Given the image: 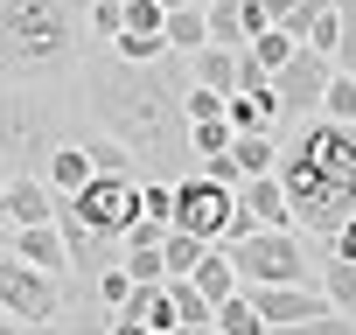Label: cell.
<instances>
[{"instance_id":"16","label":"cell","mask_w":356,"mask_h":335,"mask_svg":"<svg viewBox=\"0 0 356 335\" xmlns=\"http://www.w3.org/2000/svg\"><path fill=\"white\" fill-rule=\"evenodd\" d=\"M189 279H196L210 300H231V293H238V265H231V252H224V245H210V252L189 265Z\"/></svg>"},{"instance_id":"14","label":"cell","mask_w":356,"mask_h":335,"mask_svg":"<svg viewBox=\"0 0 356 335\" xmlns=\"http://www.w3.org/2000/svg\"><path fill=\"white\" fill-rule=\"evenodd\" d=\"M168 293H175V314H182V328H217V300H210L189 272H168Z\"/></svg>"},{"instance_id":"12","label":"cell","mask_w":356,"mask_h":335,"mask_svg":"<svg viewBox=\"0 0 356 335\" xmlns=\"http://www.w3.org/2000/svg\"><path fill=\"white\" fill-rule=\"evenodd\" d=\"M42 182H49L56 196H77V189L91 182V154H84V140H56V147H49V161H42Z\"/></svg>"},{"instance_id":"1","label":"cell","mask_w":356,"mask_h":335,"mask_svg":"<svg viewBox=\"0 0 356 335\" xmlns=\"http://www.w3.org/2000/svg\"><path fill=\"white\" fill-rule=\"evenodd\" d=\"M84 77V105L91 119L133 147V161L147 168V175H168V182H182L189 168H196V147H189V56L182 49H168L154 63H126L112 42L105 49H84L77 63Z\"/></svg>"},{"instance_id":"22","label":"cell","mask_w":356,"mask_h":335,"mask_svg":"<svg viewBox=\"0 0 356 335\" xmlns=\"http://www.w3.org/2000/svg\"><path fill=\"white\" fill-rule=\"evenodd\" d=\"M217 335H266V328H259V314H252V293L217 300Z\"/></svg>"},{"instance_id":"26","label":"cell","mask_w":356,"mask_h":335,"mask_svg":"<svg viewBox=\"0 0 356 335\" xmlns=\"http://www.w3.org/2000/svg\"><path fill=\"white\" fill-rule=\"evenodd\" d=\"M84 28H91L98 42H112V35H119V8H112V0H91V15H84Z\"/></svg>"},{"instance_id":"11","label":"cell","mask_w":356,"mask_h":335,"mask_svg":"<svg viewBox=\"0 0 356 335\" xmlns=\"http://www.w3.org/2000/svg\"><path fill=\"white\" fill-rule=\"evenodd\" d=\"M15 252H22L29 265H42V272H63V279H70V245H63L56 217H49V224H15Z\"/></svg>"},{"instance_id":"23","label":"cell","mask_w":356,"mask_h":335,"mask_svg":"<svg viewBox=\"0 0 356 335\" xmlns=\"http://www.w3.org/2000/svg\"><path fill=\"white\" fill-rule=\"evenodd\" d=\"M293 42H300V35H286V28L273 22V28H259V35H252V56H259L266 70H280V63L293 56Z\"/></svg>"},{"instance_id":"29","label":"cell","mask_w":356,"mask_h":335,"mask_svg":"<svg viewBox=\"0 0 356 335\" xmlns=\"http://www.w3.org/2000/svg\"><path fill=\"white\" fill-rule=\"evenodd\" d=\"M161 8H196V0H161Z\"/></svg>"},{"instance_id":"31","label":"cell","mask_w":356,"mask_h":335,"mask_svg":"<svg viewBox=\"0 0 356 335\" xmlns=\"http://www.w3.org/2000/svg\"><path fill=\"white\" fill-rule=\"evenodd\" d=\"M0 321H8V314H0Z\"/></svg>"},{"instance_id":"2","label":"cell","mask_w":356,"mask_h":335,"mask_svg":"<svg viewBox=\"0 0 356 335\" xmlns=\"http://www.w3.org/2000/svg\"><path fill=\"white\" fill-rule=\"evenodd\" d=\"M273 175L293 203V224L307 238H328L356 210V119H328V112L293 119V133L280 140Z\"/></svg>"},{"instance_id":"7","label":"cell","mask_w":356,"mask_h":335,"mask_svg":"<svg viewBox=\"0 0 356 335\" xmlns=\"http://www.w3.org/2000/svg\"><path fill=\"white\" fill-rule=\"evenodd\" d=\"M231 210H238V189L231 182H217V175H203V168H189L182 182H175V224L182 231H196V238H231Z\"/></svg>"},{"instance_id":"21","label":"cell","mask_w":356,"mask_h":335,"mask_svg":"<svg viewBox=\"0 0 356 335\" xmlns=\"http://www.w3.org/2000/svg\"><path fill=\"white\" fill-rule=\"evenodd\" d=\"M203 15H210V42H231V49L252 42V35H245V15H238V0H203Z\"/></svg>"},{"instance_id":"30","label":"cell","mask_w":356,"mask_h":335,"mask_svg":"<svg viewBox=\"0 0 356 335\" xmlns=\"http://www.w3.org/2000/svg\"><path fill=\"white\" fill-rule=\"evenodd\" d=\"M112 8H126V0H112Z\"/></svg>"},{"instance_id":"24","label":"cell","mask_w":356,"mask_h":335,"mask_svg":"<svg viewBox=\"0 0 356 335\" xmlns=\"http://www.w3.org/2000/svg\"><path fill=\"white\" fill-rule=\"evenodd\" d=\"M335 15H342V28H335V70L356 77V0H335Z\"/></svg>"},{"instance_id":"4","label":"cell","mask_w":356,"mask_h":335,"mask_svg":"<svg viewBox=\"0 0 356 335\" xmlns=\"http://www.w3.org/2000/svg\"><path fill=\"white\" fill-rule=\"evenodd\" d=\"M63 84H15L0 77V175H42L49 147L63 140Z\"/></svg>"},{"instance_id":"5","label":"cell","mask_w":356,"mask_h":335,"mask_svg":"<svg viewBox=\"0 0 356 335\" xmlns=\"http://www.w3.org/2000/svg\"><path fill=\"white\" fill-rule=\"evenodd\" d=\"M238 265L245 286H280V279H321L314 252H307V231L300 224H259L245 238H217Z\"/></svg>"},{"instance_id":"6","label":"cell","mask_w":356,"mask_h":335,"mask_svg":"<svg viewBox=\"0 0 356 335\" xmlns=\"http://www.w3.org/2000/svg\"><path fill=\"white\" fill-rule=\"evenodd\" d=\"M0 314H8L15 328L63 321V272H42L22 252H0Z\"/></svg>"},{"instance_id":"9","label":"cell","mask_w":356,"mask_h":335,"mask_svg":"<svg viewBox=\"0 0 356 335\" xmlns=\"http://www.w3.org/2000/svg\"><path fill=\"white\" fill-rule=\"evenodd\" d=\"M119 328L182 335V314H175V293H168V279H133V293H126V307H119Z\"/></svg>"},{"instance_id":"3","label":"cell","mask_w":356,"mask_h":335,"mask_svg":"<svg viewBox=\"0 0 356 335\" xmlns=\"http://www.w3.org/2000/svg\"><path fill=\"white\" fill-rule=\"evenodd\" d=\"M91 0H0V77L15 84H70L91 49Z\"/></svg>"},{"instance_id":"27","label":"cell","mask_w":356,"mask_h":335,"mask_svg":"<svg viewBox=\"0 0 356 335\" xmlns=\"http://www.w3.org/2000/svg\"><path fill=\"white\" fill-rule=\"evenodd\" d=\"M231 91H210V84H189V119H217Z\"/></svg>"},{"instance_id":"25","label":"cell","mask_w":356,"mask_h":335,"mask_svg":"<svg viewBox=\"0 0 356 335\" xmlns=\"http://www.w3.org/2000/svg\"><path fill=\"white\" fill-rule=\"evenodd\" d=\"M321 112H328V119H356V77H349V70H335V77H328Z\"/></svg>"},{"instance_id":"17","label":"cell","mask_w":356,"mask_h":335,"mask_svg":"<svg viewBox=\"0 0 356 335\" xmlns=\"http://www.w3.org/2000/svg\"><path fill=\"white\" fill-rule=\"evenodd\" d=\"M321 293L335 300L342 328H356V259H321Z\"/></svg>"},{"instance_id":"8","label":"cell","mask_w":356,"mask_h":335,"mask_svg":"<svg viewBox=\"0 0 356 335\" xmlns=\"http://www.w3.org/2000/svg\"><path fill=\"white\" fill-rule=\"evenodd\" d=\"M328 77H335V56H328V49H314V42H293V56L273 70V98H280V112H286V119L321 112Z\"/></svg>"},{"instance_id":"18","label":"cell","mask_w":356,"mask_h":335,"mask_svg":"<svg viewBox=\"0 0 356 335\" xmlns=\"http://www.w3.org/2000/svg\"><path fill=\"white\" fill-rule=\"evenodd\" d=\"M161 35H168V49H203L210 42V15H203V0H196V8H168V22H161Z\"/></svg>"},{"instance_id":"20","label":"cell","mask_w":356,"mask_h":335,"mask_svg":"<svg viewBox=\"0 0 356 335\" xmlns=\"http://www.w3.org/2000/svg\"><path fill=\"white\" fill-rule=\"evenodd\" d=\"M238 140V126H231V112H217V119H189V147H196V161H210V154H224Z\"/></svg>"},{"instance_id":"10","label":"cell","mask_w":356,"mask_h":335,"mask_svg":"<svg viewBox=\"0 0 356 335\" xmlns=\"http://www.w3.org/2000/svg\"><path fill=\"white\" fill-rule=\"evenodd\" d=\"M224 112H231V126H238V133H280V126H293V119L280 112L273 84H252V91H231V98H224Z\"/></svg>"},{"instance_id":"13","label":"cell","mask_w":356,"mask_h":335,"mask_svg":"<svg viewBox=\"0 0 356 335\" xmlns=\"http://www.w3.org/2000/svg\"><path fill=\"white\" fill-rule=\"evenodd\" d=\"M8 217L15 224H49L56 217V189L42 175H8Z\"/></svg>"},{"instance_id":"19","label":"cell","mask_w":356,"mask_h":335,"mask_svg":"<svg viewBox=\"0 0 356 335\" xmlns=\"http://www.w3.org/2000/svg\"><path fill=\"white\" fill-rule=\"evenodd\" d=\"M238 189H245V203L259 210V224H293V203H286L280 175H252V182H238Z\"/></svg>"},{"instance_id":"15","label":"cell","mask_w":356,"mask_h":335,"mask_svg":"<svg viewBox=\"0 0 356 335\" xmlns=\"http://www.w3.org/2000/svg\"><path fill=\"white\" fill-rule=\"evenodd\" d=\"M231 161H238V182L273 175V161H280V133H238V140H231Z\"/></svg>"},{"instance_id":"28","label":"cell","mask_w":356,"mask_h":335,"mask_svg":"<svg viewBox=\"0 0 356 335\" xmlns=\"http://www.w3.org/2000/svg\"><path fill=\"white\" fill-rule=\"evenodd\" d=\"M0 252H15V217L0 210Z\"/></svg>"}]
</instances>
